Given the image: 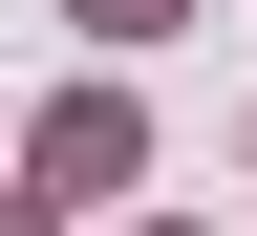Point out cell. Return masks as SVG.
<instances>
[{
    "label": "cell",
    "instance_id": "obj_3",
    "mask_svg": "<svg viewBox=\"0 0 257 236\" xmlns=\"http://www.w3.org/2000/svg\"><path fill=\"white\" fill-rule=\"evenodd\" d=\"M0 236H43V193H0Z\"/></svg>",
    "mask_w": 257,
    "mask_h": 236
},
{
    "label": "cell",
    "instance_id": "obj_1",
    "mask_svg": "<svg viewBox=\"0 0 257 236\" xmlns=\"http://www.w3.org/2000/svg\"><path fill=\"white\" fill-rule=\"evenodd\" d=\"M128 172V108H107V86H86V108H43V193H107Z\"/></svg>",
    "mask_w": 257,
    "mask_h": 236
},
{
    "label": "cell",
    "instance_id": "obj_2",
    "mask_svg": "<svg viewBox=\"0 0 257 236\" xmlns=\"http://www.w3.org/2000/svg\"><path fill=\"white\" fill-rule=\"evenodd\" d=\"M86 22H128V43H150V22H172V0H86Z\"/></svg>",
    "mask_w": 257,
    "mask_h": 236
}]
</instances>
